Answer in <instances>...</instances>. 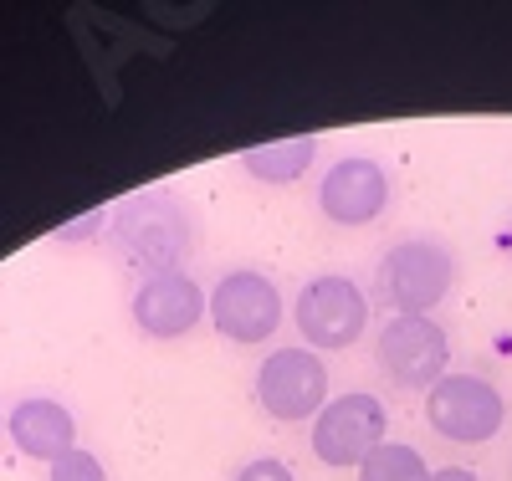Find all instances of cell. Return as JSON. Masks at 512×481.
Wrapping results in <instances>:
<instances>
[{"label": "cell", "mask_w": 512, "mask_h": 481, "mask_svg": "<svg viewBox=\"0 0 512 481\" xmlns=\"http://www.w3.org/2000/svg\"><path fill=\"white\" fill-rule=\"evenodd\" d=\"M359 481H431V466L425 456L405 441H384L364 466H359Z\"/></svg>", "instance_id": "obj_13"}, {"label": "cell", "mask_w": 512, "mask_h": 481, "mask_svg": "<svg viewBox=\"0 0 512 481\" xmlns=\"http://www.w3.org/2000/svg\"><path fill=\"white\" fill-rule=\"evenodd\" d=\"M425 425H431L441 441L487 446L507 425V400H502V389L482 374H441L431 389H425Z\"/></svg>", "instance_id": "obj_3"}, {"label": "cell", "mask_w": 512, "mask_h": 481, "mask_svg": "<svg viewBox=\"0 0 512 481\" xmlns=\"http://www.w3.org/2000/svg\"><path fill=\"white\" fill-rule=\"evenodd\" d=\"M333 379H328V364L313 348H272L256 369V405L262 415L282 420V425H297V420H318V410L333 400L328 395Z\"/></svg>", "instance_id": "obj_5"}, {"label": "cell", "mask_w": 512, "mask_h": 481, "mask_svg": "<svg viewBox=\"0 0 512 481\" xmlns=\"http://www.w3.org/2000/svg\"><path fill=\"white\" fill-rule=\"evenodd\" d=\"M502 246H507V256H512V221H507V236H502Z\"/></svg>", "instance_id": "obj_18"}, {"label": "cell", "mask_w": 512, "mask_h": 481, "mask_svg": "<svg viewBox=\"0 0 512 481\" xmlns=\"http://www.w3.org/2000/svg\"><path fill=\"white\" fill-rule=\"evenodd\" d=\"M374 364L395 389H431L451 374V333L436 318H390L374 338Z\"/></svg>", "instance_id": "obj_8"}, {"label": "cell", "mask_w": 512, "mask_h": 481, "mask_svg": "<svg viewBox=\"0 0 512 481\" xmlns=\"http://www.w3.org/2000/svg\"><path fill=\"white\" fill-rule=\"evenodd\" d=\"M205 302H210V292L190 272H159V277L139 282L128 313H134V328L144 338H185L205 318Z\"/></svg>", "instance_id": "obj_10"}, {"label": "cell", "mask_w": 512, "mask_h": 481, "mask_svg": "<svg viewBox=\"0 0 512 481\" xmlns=\"http://www.w3.org/2000/svg\"><path fill=\"white\" fill-rule=\"evenodd\" d=\"M236 481H297V471L287 461H277V456H256V461H246L236 471Z\"/></svg>", "instance_id": "obj_15"}, {"label": "cell", "mask_w": 512, "mask_h": 481, "mask_svg": "<svg viewBox=\"0 0 512 481\" xmlns=\"http://www.w3.org/2000/svg\"><path fill=\"white\" fill-rule=\"evenodd\" d=\"M6 430H11V441H16L21 456L47 461V466H52L57 456L77 451V420H72V410H67L62 400H47V395L21 400V405L11 410Z\"/></svg>", "instance_id": "obj_11"}, {"label": "cell", "mask_w": 512, "mask_h": 481, "mask_svg": "<svg viewBox=\"0 0 512 481\" xmlns=\"http://www.w3.org/2000/svg\"><path fill=\"white\" fill-rule=\"evenodd\" d=\"M205 318L216 323L221 338L231 343H267L282 318H287V302L277 292V282L267 272H256V267H231L216 287H210V302H205Z\"/></svg>", "instance_id": "obj_6"}, {"label": "cell", "mask_w": 512, "mask_h": 481, "mask_svg": "<svg viewBox=\"0 0 512 481\" xmlns=\"http://www.w3.org/2000/svg\"><path fill=\"white\" fill-rule=\"evenodd\" d=\"M390 410L379 405V395L369 389H349V395H338L318 410L313 420V456L333 471H359L384 441H390Z\"/></svg>", "instance_id": "obj_4"}, {"label": "cell", "mask_w": 512, "mask_h": 481, "mask_svg": "<svg viewBox=\"0 0 512 481\" xmlns=\"http://www.w3.org/2000/svg\"><path fill=\"white\" fill-rule=\"evenodd\" d=\"M313 159H318V139L297 134V139H277V144H262V149H246L241 169L251 174L256 185H297L313 169Z\"/></svg>", "instance_id": "obj_12"}, {"label": "cell", "mask_w": 512, "mask_h": 481, "mask_svg": "<svg viewBox=\"0 0 512 481\" xmlns=\"http://www.w3.org/2000/svg\"><path fill=\"white\" fill-rule=\"evenodd\" d=\"M108 241L139 277L185 272V261L195 251V215L180 195L144 190L134 200H123L118 210H108Z\"/></svg>", "instance_id": "obj_1"}, {"label": "cell", "mask_w": 512, "mask_h": 481, "mask_svg": "<svg viewBox=\"0 0 512 481\" xmlns=\"http://www.w3.org/2000/svg\"><path fill=\"white\" fill-rule=\"evenodd\" d=\"M384 205H390V174H384L379 159L369 154H349L328 164L323 185H318V210L328 215L333 226H374Z\"/></svg>", "instance_id": "obj_9"}, {"label": "cell", "mask_w": 512, "mask_h": 481, "mask_svg": "<svg viewBox=\"0 0 512 481\" xmlns=\"http://www.w3.org/2000/svg\"><path fill=\"white\" fill-rule=\"evenodd\" d=\"M292 323L313 354L318 348H354L369 328V292L344 272H323L297 292Z\"/></svg>", "instance_id": "obj_7"}, {"label": "cell", "mask_w": 512, "mask_h": 481, "mask_svg": "<svg viewBox=\"0 0 512 481\" xmlns=\"http://www.w3.org/2000/svg\"><path fill=\"white\" fill-rule=\"evenodd\" d=\"M108 226V210H93V215H77V221L57 236V241H88V236H98Z\"/></svg>", "instance_id": "obj_16"}, {"label": "cell", "mask_w": 512, "mask_h": 481, "mask_svg": "<svg viewBox=\"0 0 512 481\" xmlns=\"http://www.w3.org/2000/svg\"><path fill=\"white\" fill-rule=\"evenodd\" d=\"M431 481H482L477 471H466V466H436Z\"/></svg>", "instance_id": "obj_17"}, {"label": "cell", "mask_w": 512, "mask_h": 481, "mask_svg": "<svg viewBox=\"0 0 512 481\" xmlns=\"http://www.w3.org/2000/svg\"><path fill=\"white\" fill-rule=\"evenodd\" d=\"M0 435H6V415H0Z\"/></svg>", "instance_id": "obj_19"}, {"label": "cell", "mask_w": 512, "mask_h": 481, "mask_svg": "<svg viewBox=\"0 0 512 481\" xmlns=\"http://www.w3.org/2000/svg\"><path fill=\"white\" fill-rule=\"evenodd\" d=\"M47 481H108V471H103V461L93 456V451H67V456H57L52 466H47Z\"/></svg>", "instance_id": "obj_14"}, {"label": "cell", "mask_w": 512, "mask_h": 481, "mask_svg": "<svg viewBox=\"0 0 512 481\" xmlns=\"http://www.w3.org/2000/svg\"><path fill=\"white\" fill-rule=\"evenodd\" d=\"M456 287V256L436 236H410L395 241L374 267V292L395 318H431Z\"/></svg>", "instance_id": "obj_2"}]
</instances>
